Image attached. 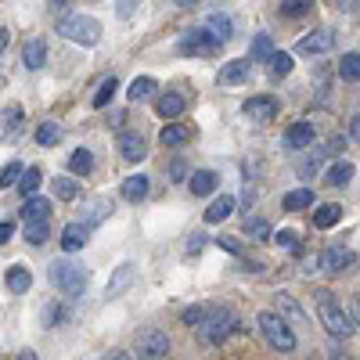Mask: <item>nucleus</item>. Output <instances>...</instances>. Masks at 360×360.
<instances>
[{
    "label": "nucleus",
    "instance_id": "f257e3e1",
    "mask_svg": "<svg viewBox=\"0 0 360 360\" xmlns=\"http://www.w3.org/2000/svg\"><path fill=\"white\" fill-rule=\"evenodd\" d=\"M314 299H317V317H321V324L328 328V335L349 339V335H353V321H349V314L339 307V299L328 292V288L314 292Z\"/></svg>",
    "mask_w": 360,
    "mask_h": 360
},
{
    "label": "nucleus",
    "instance_id": "f03ea898",
    "mask_svg": "<svg viewBox=\"0 0 360 360\" xmlns=\"http://www.w3.org/2000/svg\"><path fill=\"white\" fill-rule=\"evenodd\" d=\"M47 278H51V285H54L58 292L69 295V299L83 295V292H86V281H90L86 266H83V263H72V259H54L51 270H47Z\"/></svg>",
    "mask_w": 360,
    "mask_h": 360
},
{
    "label": "nucleus",
    "instance_id": "7ed1b4c3",
    "mask_svg": "<svg viewBox=\"0 0 360 360\" xmlns=\"http://www.w3.org/2000/svg\"><path fill=\"white\" fill-rule=\"evenodd\" d=\"M58 37H65L69 44H83V47H94L101 40V22L90 18V15H69V18H58Z\"/></svg>",
    "mask_w": 360,
    "mask_h": 360
},
{
    "label": "nucleus",
    "instance_id": "20e7f679",
    "mask_svg": "<svg viewBox=\"0 0 360 360\" xmlns=\"http://www.w3.org/2000/svg\"><path fill=\"white\" fill-rule=\"evenodd\" d=\"M234 328H238V321H234L231 310H224V307H209L205 321L198 324V339H202L205 346H224V342L231 339Z\"/></svg>",
    "mask_w": 360,
    "mask_h": 360
},
{
    "label": "nucleus",
    "instance_id": "39448f33",
    "mask_svg": "<svg viewBox=\"0 0 360 360\" xmlns=\"http://www.w3.org/2000/svg\"><path fill=\"white\" fill-rule=\"evenodd\" d=\"M256 324H259L263 339H266L270 346H274L278 353H292V349H295V332H292V324H288L281 314L263 310V314L256 317Z\"/></svg>",
    "mask_w": 360,
    "mask_h": 360
},
{
    "label": "nucleus",
    "instance_id": "423d86ee",
    "mask_svg": "<svg viewBox=\"0 0 360 360\" xmlns=\"http://www.w3.org/2000/svg\"><path fill=\"white\" fill-rule=\"evenodd\" d=\"M169 356V335L162 328L148 324L137 332V360H166Z\"/></svg>",
    "mask_w": 360,
    "mask_h": 360
},
{
    "label": "nucleus",
    "instance_id": "0eeeda50",
    "mask_svg": "<svg viewBox=\"0 0 360 360\" xmlns=\"http://www.w3.org/2000/svg\"><path fill=\"white\" fill-rule=\"evenodd\" d=\"M242 112L252 119V123H274L278 119V101L270 98V94H256L242 105Z\"/></svg>",
    "mask_w": 360,
    "mask_h": 360
},
{
    "label": "nucleus",
    "instance_id": "6e6552de",
    "mask_svg": "<svg viewBox=\"0 0 360 360\" xmlns=\"http://www.w3.org/2000/svg\"><path fill=\"white\" fill-rule=\"evenodd\" d=\"M252 72V58H234V62H224V69L217 72V83L220 86H238L245 83Z\"/></svg>",
    "mask_w": 360,
    "mask_h": 360
},
{
    "label": "nucleus",
    "instance_id": "1a4fd4ad",
    "mask_svg": "<svg viewBox=\"0 0 360 360\" xmlns=\"http://www.w3.org/2000/svg\"><path fill=\"white\" fill-rule=\"evenodd\" d=\"M335 47V33L332 29H314V33H307L303 40H299V54H328Z\"/></svg>",
    "mask_w": 360,
    "mask_h": 360
},
{
    "label": "nucleus",
    "instance_id": "9d476101",
    "mask_svg": "<svg viewBox=\"0 0 360 360\" xmlns=\"http://www.w3.org/2000/svg\"><path fill=\"white\" fill-rule=\"evenodd\" d=\"M353 259H356V256H353L349 249L332 245V249H324V252H321V259H317V263H321L324 274H342L346 266H353Z\"/></svg>",
    "mask_w": 360,
    "mask_h": 360
},
{
    "label": "nucleus",
    "instance_id": "9b49d317",
    "mask_svg": "<svg viewBox=\"0 0 360 360\" xmlns=\"http://www.w3.org/2000/svg\"><path fill=\"white\" fill-rule=\"evenodd\" d=\"M22 65L33 69V72L47 65V40L44 37H33V40L22 44Z\"/></svg>",
    "mask_w": 360,
    "mask_h": 360
},
{
    "label": "nucleus",
    "instance_id": "f8f14e48",
    "mask_svg": "<svg viewBox=\"0 0 360 360\" xmlns=\"http://www.w3.org/2000/svg\"><path fill=\"white\" fill-rule=\"evenodd\" d=\"M22 123H25L22 105H4V108H0V141H11L22 130Z\"/></svg>",
    "mask_w": 360,
    "mask_h": 360
},
{
    "label": "nucleus",
    "instance_id": "ddd939ff",
    "mask_svg": "<svg viewBox=\"0 0 360 360\" xmlns=\"http://www.w3.org/2000/svg\"><path fill=\"white\" fill-rule=\"evenodd\" d=\"M119 155H123L127 162H141L144 155H148V141L141 137V134H119Z\"/></svg>",
    "mask_w": 360,
    "mask_h": 360
},
{
    "label": "nucleus",
    "instance_id": "4468645a",
    "mask_svg": "<svg viewBox=\"0 0 360 360\" xmlns=\"http://www.w3.org/2000/svg\"><path fill=\"white\" fill-rule=\"evenodd\" d=\"M51 220V198H29V202H22V224L29 227V224H47Z\"/></svg>",
    "mask_w": 360,
    "mask_h": 360
},
{
    "label": "nucleus",
    "instance_id": "2eb2a0df",
    "mask_svg": "<svg viewBox=\"0 0 360 360\" xmlns=\"http://www.w3.org/2000/svg\"><path fill=\"white\" fill-rule=\"evenodd\" d=\"M213 47H217V40H213L209 29H195V33H188L184 40H180V51L184 54H209Z\"/></svg>",
    "mask_w": 360,
    "mask_h": 360
},
{
    "label": "nucleus",
    "instance_id": "dca6fc26",
    "mask_svg": "<svg viewBox=\"0 0 360 360\" xmlns=\"http://www.w3.org/2000/svg\"><path fill=\"white\" fill-rule=\"evenodd\" d=\"M217 184H220V176H217L213 169H195V173L188 176V188H191V195H195V198L213 195V191H217Z\"/></svg>",
    "mask_w": 360,
    "mask_h": 360
},
{
    "label": "nucleus",
    "instance_id": "f3484780",
    "mask_svg": "<svg viewBox=\"0 0 360 360\" xmlns=\"http://www.w3.org/2000/svg\"><path fill=\"white\" fill-rule=\"evenodd\" d=\"M310 141H314V123L310 119H299V123H292L288 127V134H285V148H310Z\"/></svg>",
    "mask_w": 360,
    "mask_h": 360
},
{
    "label": "nucleus",
    "instance_id": "a211bd4d",
    "mask_svg": "<svg viewBox=\"0 0 360 360\" xmlns=\"http://www.w3.org/2000/svg\"><path fill=\"white\" fill-rule=\"evenodd\" d=\"M134 274H137V270H134V263H119V266H115V274L108 278V288H105V295H108V299L123 295V288H130V285H134Z\"/></svg>",
    "mask_w": 360,
    "mask_h": 360
},
{
    "label": "nucleus",
    "instance_id": "6ab92c4d",
    "mask_svg": "<svg viewBox=\"0 0 360 360\" xmlns=\"http://www.w3.org/2000/svg\"><path fill=\"white\" fill-rule=\"evenodd\" d=\"M86 238H90V224H65L62 231V249L65 252H79L86 245Z\"/></svg>",
    "mask_w": 360,
    "mask_h": 360
},
{
    "label": "nucleus",
    "instance_id": "aec40b11",
    "mask_svg": "<svg viewBox=\"0 0 360 360\" xmlns=\"http://www.w3.org/2000/svg\"><path fill=\"white\" fill-rule=\"evenodd\" d=\"M317 202V195L310 191V188H295V191H288L285 198H281V205L288 209V213H303V209H310Z\"/></svg>",
    "mask_w": 360,
    "mask_h": 360
},
{
    "label": "nucleus",
    "instance_id": "412c9836",
    "mask_svg": "<svg viewBox=\"0 0 360 360\" xmlns=\"http://www.w3.org/2000/svg\"><path fill=\"white\" fill-rule=\"evenodd\" d=\"M148 191H152V184H148L144 173H134V176L123 180V198L127 202H141V198H148Z\"/></svg>",
    "mask_w": 360,
    "mask_h": 360
},
{
    "label": "nucleus",
    "instance_id": "4be33fe9",
    "mask_svg": "<svg viewBox=\"0 0 360 360\" xmlns=\"http://www.w3.org/2000/svg\"><path fill=\"white\" fill-rule=\"evenodd\" d=\"M205 29L213 33V40H217V44H227V40H231V33H234V22H231L227 15L213 11V15H209V22H205Z\"/></svg>",
    "mask_w": 360,
    "mask_h": 360
},
{
    "label": "nucleus",
    "instance_id": "5701e85b",
    "mask_svg": "<svg viewBox=\"0 0 360 360\" xmlns=\"http://www.w3.org/2000/svg\"><path fill=\"white\" fill-rule=\"evenodd\" d=\"M231 213H234V198H231V195H220V198L209 202V209H205V224H220V220H227Z\"/></svg>",
    "mask_w": 360,
    "mask_h": 360
},
{
    "label": "nucleus",
    "instance_id": "b1692460",
    "mask_svg": "<svg viewBox=\"0 0 360 360\" xmlns=\"http://www.w3.org/2000/svg\"><path fill=\"white\" fill-rule=\"evenodd\" d=\"M353 173H356V166L346 162V159H339L332 169H328V180H324V184H328V188H346L349 180H353Z\"/></svg>",
    "mask_w": 360,
    "mask_h": 360
},
{
    "label": "nucleus",
    "instance_id": "393cba45",
    "mask_svg": "<svg viewBox=\"0 0 360 360\" xmlns=\"http://www.w3.org/2000/svg\"><path fill=\"white\" fill-rule=\"evenodd\" d=\"M159 141H162L166 148H180V144H188V141H191V130H188L184 123H166L162 134H159Z\"/></svg>",
    "mask_w": 360,
    "mask_h": 360
},
{
    "label": "nucleus",
    "instance_id": "a878e982",
    "mask_svg": "<svg viewBox=\"0 0 360 360\" xmlns=\"http://www.w3.org/2000/svg\"><path fill=\"white\" fill-rule=\"evenodd\" d=\"M155 108H159V115H162V119H176L180 112L188 108V101H184V94H173V90H169V94H162V98H159V105H155Z\"/></svg>",
    "mask_w": 360,
    "mask_h": 360
},
{
    "label": "nucleus",
    "instance_id": "bb28decb",
    "mask_svg": "<svg viewBox=\"0 0 360 360\" xmlns=\"http://www.w3.org/2000/svg\"><path fill=\"white\" fill-rule=\"evenodd\" d=\"M155 90H159V83H155L152 76H137V79L130 83V90H127V98H130V101H148Z\"/></svg>",
    "mask_w": 360,
    "mask_h": 360
},
{
    "label": "nucleus",
    "instance_id": "cd10ccee",
    "mask_svg": "<svg viewBox=\"0 0 360 360\" xmlns=\"http://www.w3.org/2000/svg\"><path fill=\"white\" fill-rule=\"evenodd\" d=\"M4 285H8V292L22 295V292H29V285H33V274H29L25 266H11L8 278H4Z\"/></svg>",
    "mask_w": 360,
    "mask_h": 360
},
{
    "label": "nucleus",
    "instance_id": "c85d7f7f",
    "mask_svg": "<svg viewBox=\"0 0 360 360\" xmlns=\"http://www.w3.org/2000/svg\"><path fill=\"white\" fill-rule=\"evenodd\" d=\"M40 317H44V328H58L62 321H69V307L58 303V299H51V303H44Z\"/></svg>",
    "mask_w": 360,
    "mask_h": 360
},
{
    "label": "nucleus",
    "instance_id": "c756f323",
    "mask_svg": "<svg viewBox=\"0 0 360 360\" xmlns=\"http://www.w3.org/2000/svg\"><path fill=\"white\" fill-rule=\"evenodd\" d=\"M339 79H346V83H360V54H356V51H349V54L339 58Z\"/></svg>",
    "mask_w": 360,
    "mask_h": 360
},
{
    "label": "nucleus",
    "instance_id": "7c9ffc66",
    "mask_svg": "<svg viewBox=\"0 0 360 360\" xmlns=\"http://www.w3.org/2000/svg\"><path fill=\"white\" fill-rule=\"evenodd\" d=\"M339 217H342V205L328 202V205H317V213H314V224H317L321 231H328V227H335V224H339Z\"/></svg>",
    "mask_w": 360,
    "mask_h": 360
},
{
    "label": "nucleus",
    "instance_id": "2f4dec72",
    "mask_svg": "<svg viewBox=\"0 0 360 360\" xmlns=\"http://www.w3.org/2000/svg\"><path fill=\"white\" fill-rule=\"evenodd\" d=\"M51 191H54V198L72 202V198L79 195V184H76L72 176H51Z\"/></svg>",
    "mask_w": 360,
    "mask_h": 360
},
{
    "label": "nucleus",
    "instance_id": "473e14b6",
    "mask_svg": "<svg viewBox=\"0 0 360 360\" xmlns=\"http://www.w3.org/2000/svg\"><path fill=\"white\" fill-rule=\"evenodd\" d=\"M44 184V173L37 169V166H29L25 173H22V180H18V188H22V198L29 202V198H37V188Z\"/></svg>",
    "mask_w": 360,
    "mask_h": 360
},
{
    "label": "nucleus",
    "instance_id": "72a5a7b5",
    "mask_svg": "<svg viewBox=\"0 0 360 360\" xmlns=\"http://www.w3.org/2000/svg\"><path fill=\"white\" fill-rule=\"evenodd\" d=\"M115 90H119V79H115V76H105V79L98 83V90H94V98H90V105H94V108H105V105L112 101Z\"/></svg>",
    "mask_w": 360,
    "mask_h": 360
},
{
    "label": "nucleus",
    "instance_id": "f704fd0d",
    "mask_svg": "<svg viewBox=\"0 0 360 360\" xmlns=\"http://www.w3.org/2000/svg\"><path fill=\"white\" fill-rule=\"evenodd\" d=\"M249 58H252V62H270V58H274V44H270V37H266V33H259V37L252 40Z\"/></svg>",
    "mask_w": 360,
    "mask_h": 360
},
{
    "label": "nucleus",
    "instance_id": "c9c22d12",
    "mask_svg": "<svg viewBox=\"0 0 360 360\" xmlns=\"http://www.w3.org/2000/svg\"><path fill=\"white\" fill-rule=\"evenodd\" d=\"M69 169H72V173H79V176H86L90 169H94V155H90L86 148H76V152L69 155Z\"/></svg>",
    "mask_w": 360,
    "mask_h": 360
},
{
    "label": "nucleus",
    "instance_id": "e433bc0d",
    "mask_svg": "<svg viewBox=\"0 0 360 360\" xmlns=\"http://www.w3.org/2000/svg\"><path fill=\"white\" fill-rule=\"evenodd\" d=\"M310 0H281L278 4V11L285 15V18H299V15H310Z\"/></svg>",
    "mask_w": 360,
    "mask_h": 360
},
{
    "label": "nucleus",
    "instance_id": "4c0bfd02",
    "mask_svg": "<svg viewBox=\"0 0 360 360\" xmlns=\"http://www.w3.org/2000/svg\"><path fill=\"white\" fill-rule=\"evenodd\" d=\"M270 76H288L292 72V54H285V51H274V58H270Z\"/></svg>",
    "mask_w": 360,
    "mask_h": 360
},
{
    "label": "nucleus",
    "instance_id": "58836bf2",
    "mask_svg": "<svg viewBox=\"0 0 360 360\" xmlns=\"http://www.w3.org/2000/svg\"><path fill=\"white\" fill-rule=\"evenodd\" d=\"M278 307H281V317H292L295 324H303V321H307V314L295 307V299H292V295H278Z\"/></svg>",
    "mask_w": 360,
    "mask_h": 360
},
{
    "label": "nucleus",
    "instance_id": "ea45409f",
    "mask_svg": "<svg viewBox=\"0 0 360 360\" xmlns=\"http://www.w3.org/2000/svg\"><path fill=\"white\" fill-rule=\"evenodd\" d=\"M58 141H62V127H58V123H44V127L37 130V144L51 148V144H58Z\"/></svg>",
    "mask_w": 360,
    "mask_h": 360
},
{
    "label": "nucleus",
    "instance_id": "a19ab883",
    "mask_svg": "<svg viewBox=\"0 0 360 360\" xmlns=\"http://www.w3.org/2000/svg\"><path fill=\"white\" fill-rule=\"evenodd\" d=\"M22 162H8L4 169H0V188H11V184H18V180H22Z\"/></svg>",
    "mask_w": 360,
    "mask_h": 360
},
{
    "label": "nucleus",
    "instance_id": "79ce46f5",
    "mask_svg": "<svg viewBox=\"0 0 360 360\" xmlns=\"http://www.w3.org/2000/svg\"><path fill=\"white\" fill-rule=\"evenodd\" d=\"M245 231H249L252 238H259V242H266V238H274V234H270V224H266V220H259V217H256V220L249 217V220H245Z\"/></svg>",
    "mask_w": 360,
    "mask_h": 360
},
{
    "label": "nucleus",
    "instance_id": "37998d69",
    "mask_svg": "<svg viewBox=\"0 0 360 360\" xmlns=\"http://www.w3.org/2000/svg\"><path fill=\"white\" fill-rule=\"evenodd\" d=\"M25 242L29 245H44L47 242V224H29L25 227Z\"/></svg>",
    "mask_w": 360,
    "mask_h": 360
},
{
    "label": "nucleus",
    "instance_id": "c03bdc74",
    "mask_svg": "<svg viewBox=\"0 0 360 360\" xmlns=\"http://www.w3.org/2000/svg\"><path fill=\"white\" fill-rule=\"evenodd\" d=\"M205 314H209V307H188L184 314H180V321H184V324H191V328H198V324L205 321Z\"/></svg>",
    "mask_w": 360,
    "mask_h": 360
},
{
    "label": "nucleus",
    "instance_id": "a18cd8bd",
    "mask_svg": "<svg viewBox=\"0 0 360 360\" xmlns=\"http://www.w3.org/2000/svg\"><path fill=\"white\" fill-rule=\"evenodd\" d=\"M274 242H278V245H285V249H292L295 256L303 252V245L295 242V231H278V234H274Z\"/></svg>",
    "mask_w": 360,
    "mask_h": 360
},
{
    "label": "nucleus",
    "instance_id": "49530a36",
    "mask_svg": "<svg viewBox=\"0 0 360 360\" xmlns=\"http://www.w3.org/2000/svg\"><path fill=\"white\" fill-rule=\"evenodd\" d=\"M321 159H324V152H314L310 159H303V162H299V176H314L317 166H321Z\"/></svg>",
    "mask_w": 360,
    "mask_h": 360
},
{
    "label": "nucleus",
    "instance_id": "de8ad7c7",
    "mask_svg": "<svg viewBox=\"0 0 360 360\" xmlns=\"http://www.w3.org/2000/svg\"><path fill=\"white\" fill-rule=\"evenodd\" d=\"M184 173H188L184 159H173V162H169V176H173V180H184Z\"/></svg>",
    "mask_w": 360,
    "mask_h": 360
},
{
    "label": "nucleus",
    "instance_id": "09e8293b",
    "mask_svg": "<svg viewBox=\"0 0 360 360\" xmlns=\"http://www.w3.org/2000/svg\"><path fill=\"white\" fill-rule=\"evenodd\" d=\"M217 245H220V249H227V252H234V256L242 252V245H238L234 238H217Z\"/></svg>",
    "mask_w": 360,
    "mask_h": 360
},
{
    "label": "nucleus",
    "instance_id": "8fccbe9b",
    "mask_svg": "<svg viewBox=\"0 0 360 360\" xmlns=\"http://www.w3.org/2000/svg\"><path fill=\"white\" fill-rule=\"evenodd\" d=\"M349 321L353 328H360V295H353V303H349Z\"/></svg>",
    "mask_w": 360,
    "mask_h": 360
},
{
    "label": "nucleus",
    "instance_id": "3c124183",
    "mask_svg": "<svg viewBox=\"0 0 360 360\" xmlns=\"http://www.w3.org/2000/svg\"><path fill=\"white\" fill-rule=\"evenodd\" d=\"M202 245H205V234H191V242H188V252L195 256V252H202Z\"/></svg>",
    "mask_w": 360,
    "mask_h": 360
},
{
    "label": "nucleus",
    "instance_id": "603ef678",
    "mask_svg": "<svg viewBox=\"0 0 360 360\" xmlns=\"http://www.w3.org/2000/svg\"><path fill=\"white\" fill-rule=\"evenodd\" d=\"M342 148H346V141H342V137H332V141H328V152H324V155H339Z\"/></svg>",
    "mask_w": 360,
    "mask_h": 360
},
{
    "label": "nucleus",
    "instance_id": "864d4df0",
    "mask_svg": "<svg viewBox=\"0 0 360 360\" xmlns=\"http://www.w3.org/2000/svg\"><path fill=\"white\" fill-rule=\"evenodd\" d=\"M11 234H15V224H0V245L11 242Z\"/></svg>",
    "mask_w": 360,
    "mask_h": 360
},
{
    "label": "nucleus",
    "instance_id": "5fc2aeb1",
    "mask_svg": "<svg viewBox=\"0 0 360 360\" xmlns=\"http://www.w3.org/2000/svg\"><path fill=\"white\" fill-rule=\"evenodd\" d=\"M349 137H353V141H360V112L349 119Z\"/></svg>",
    "mask_w": 360,
    "mask_h": 360
},
{
    "label": "nucleus",
    "instance_id": "6e6d98bb",
    "mask_svg": "<svg viewBox=\"0 0 360 360\" xmlns=\"http://www.w3.org/2000/svg\"><path fill=\"white\" fill-rule=\"evenodd\" d=\"M134 8H137V4H119V15H123V18H130V15H134Z\"/></svg>",
    "mask_w": 360,
    "mask_h": 360
},
{
    "label": "nucleus",
    "instance_id": "4d7b16f0",
    "mask_svg": "<svg viewBox=\"0 0 360 360\" xmlns=\"http://www.w3.org/2000/svg\"><path fill=\"white\" fill-rule=\"evenodd\" d=\"M108 360H134L130 353H123V349H115V353H108Z\"/></svg>",
    "mask_w": 360,
    "mask_h": 360
},
{
    "label": "nucleus",
    "instance_id": "13d9d810",
    "mask_svg": "<svg viewBox=\"0 0 360 360\" xmlns=\"http://www.w3.org/2000/svg\"><path fill=\"white\" fill-rule=\"evenodd\" d=\"M4 47H8V29L0 25V54H4Z\"/></svg>",
    "mask_w": 360,
    "mask_h": 360
},
{
    "label": "nucleus",
    "instance_id": "bf43d9fd",
    "mask_svg": "<svg viewBox=\"0 0 360 360\" xmlns=\"http://www.w3.org/2000/svg\"><path fill=\"white\" fill-rule=\"evenodd\" d=\"M18 360H37V353H33V349H22V356H18Z\"/></svg>",
    "mask_w": 360,
    "mask_h": 360
}]
</instances>
